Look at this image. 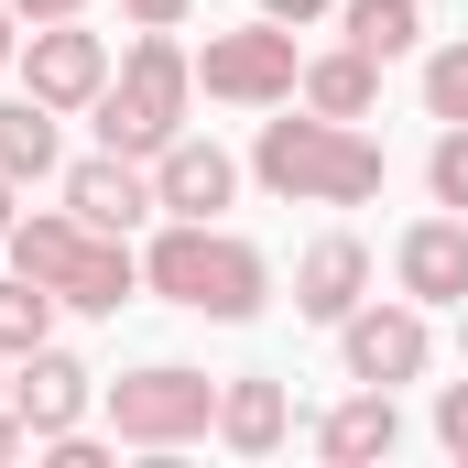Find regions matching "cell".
Masks as SVG:
<instances>
[{
    "label": "cell",
    "mask_w": 468,
    "mask_h": 468,
    "mask_svg": "<svg viewBox=\"0 0 468 468\" xmlns=\"http://www.w3.org/2000/svg\"><path fill=\"white\" fill-rule=\"evenodd\" d=\"M142 294H164L186 316H218V327H250L272 305V261L218 218H164L153 250H142Z\"/></svg>",
    "instance_id": "cell-1"
},
{
    "label": "cell",
    "mask_w": 468,
    "mask_h": 468,
    "mask_svg": "<svg viewBox=\"0 0 468 468\" xmlns=\"http://www.w3.org/2000/svg\"><path fill=\"white\" fill-rule=\"evenodd\" d=\"M11 272H33L66 316H120L131 294H142V261H131V239L120 229H88L77 207H33V218H11Z\"/></svg>",
    "instance_id": "cell-2"
},
{
    "label": "cell",
    "mask_w": 468,
    "mask_h": 468,
    "mask_svg": "<svg viewBox=\"0 0 468 468\" xmlns=\"http://www.w3.org/2000/svg\"><path fill=\"white\" fill-rule=\"evenodd\" d=\"M250 175L294 207H370L381 197V142L359 120H327V110H294V120H261L250 142Z\"/></svg>",
    "instance_id": "cell-3"
},
{
    "label": "cell",
    "mask_w": 468,
    "mask_h": 468,
    "mask_svg": "<svg viewBox=\"0 0 468 468\" xmlns=\"http://www.w3.org/2000/svg\"><path fill=\"white\" fill-rule=\"evenodd\" d=\"M186 99H197V55H186L175 33H142V44L120 55V77L99 88V142L131 153V164H153V153L186 131Z\"/></svg>",
    "instance_id": "cell-4"
},
{
    "label": "cell",
    "mask_w": 468,
    "mask_h": 468,
    "mask_svg": "<svg viewBox=\"0 0 468 468\" xmlns=\"http://www.w3.org/2000/svg\"><path fill=\"white\" fill-rule=\"evenodd\" d=\"M110 436H120V447H153V458L218 436V381L186 370V359H142V370H120V381H110Z\"/></svg>",
    "instance_id": "cell-5"
},
{
    "label": "cell",
    "mask_w": 468,
    "mask_h": 468,
    "mask_svg": "<svg viewBox=\"0 0 468 468\" xmlns=\"http://www.w3.org/2000/svg\"><path fill=\"white\" fill-rule=\"evenodd\" d=\"M294 77H305V55H294V22H272V11L239 33H207V55H197V88L229 110H294Z\"/></svg>",
    "instance_id": "cell-6"
},
{
    "label": "cell",
    "mask_w": 468,
    "mask_h": 468,
    "mask_svg": "<svg viewBox=\"0 0 468 468\" xmlns=\"http://www.w3.org/2000/svg\"><path fill=\"white\" fill-rule=\"evenodd\" d=\"M11 66H22V88H33L44 110H99V88H110V44L88 33V11H77V22H33V44H22Z\"/></svg>",
    "instance_id": "cell-7"
},
{
    "label": "cell",
    "mask_w": 468,
    "mask_h": 468,
    "mask_svg": "<svg viewBox=\"0 0 468 468\" xmlns=\"http://www.w3.org/2000/svg\"><path fill=\"white\" fill-rule=\"evenodd\" d=\"M425 349H436V338H425V305H414V294H392V305H349V316H338V359H349V381H381V392H392V381L425 370Z\"/></svg>",
    "instance_id": "cell-8"
},
{
    "label": "cell",
    "mask_w": 468,
    "mask_h": 468,
    "mask_svg": "<svg viewBox=\"0 0 468 468\" xmlns=\"http://www.w3.org/2000/svg\"><path fill=\"white\" fill-rule=\"evenodd\" d=\"M0 403H11V414L33 425V447H44V436H66V425H88V403H99V370H88V359H66L55 338H44V349H22V359H11V381H0Z\"/></svg>",
    "instance_id": "cell-9"
},
{
    "label": "cell",
    "mask_w": 468,
    "mask_h": 468,
    "mask_svg": "<svg viewBox=\"0 0 468 468\" xmlns=\"http://www.w3.org/2000/svg\"><path fill=\"white\" fill-rule=\"evenodd\" d=\"M66 207L88 218V229H142V218H164V197H153V164H131V153H88V164H66Z\"/></svg>",
    "instance_id": "cell-10"
},
{
    "label": "cell",
    "mask_w": 468,
    "mask_h": 468,
    "mask_svg": "<svg viewBox=\"0 0 468 468\" xmlns=\"http://www.w3.org/2000/svg\"><path fill=\"white\" fill-rule=\"evenodd\" d=\"M392 283L414 294V305H468V218H414V229L392 239Z\"/></svg>",
    "instance_id": "cell-11"
},
{
    "label": "cell",
    "mask_w": 468,
    "mask_h": 468,
    "mask_svg": "<svg viewBox=\"0 0 468 468\" xmlns=\"http://www.w3.org/2000/svg\"><path fill=\"white\" fill-rule=\"evenodd\" d=\"M153 197H164V218H218L239 197V164L218 142H197V131H175L164 153H153Z\"/></svg>",
    "instance_id": "cell-12"
},
{
    "label": "cell",
    "mask_w": 468,
    "mask_h": 468,
    "mask_svg": "<svg viewBox=\"0 0 468 468\" xmlns=\"http://www.w3.org/2000/svg\"><path fill=\"white\" fill-rule=\"evenodd\" d=\"M349 305H370V250L349 229H327L305 261H294V316H316V327H338Z\"/></svg>",
    "instance_id": "cell-13"
},
{
    "label": "cell",
    "mask_w": 468,
    "mask_h": 468,
    "mask_svg": "<svg viewBox=\"0 0 468 468\" xmlns=\"http://www.w3.org/2000/svg\"><path fill=\"white\" fill-rule=\"evenodd\" d=\"M283 436H294V392H283V381H261V370L218 381V447H239V458H272Z\"/></svg>",
    "instance_id": "cell-14"
},
{
    "label": "cell",
    "mask_w": 468,
    "mask_h": 468,
    "mask_svg": "<svg viewBox=\"0 0 468 468\" xmlns=\"http://www.w3.org/2000/svg\"><path fill=\"white\" fill-rule=\"evenodd\" d=\"M392 447H403V414H392L381 381H359L349 403L316 425V458H327V468H370V458H392Z\"/></svg>",
    "instance_id": "cell-15"
},
{
    "label": "cell",
    "mask_w": 468,
    "mask_h": 468,
    "mask_svg": "<svg viewBox=\"0 0 468 468\" xmlns=\"http://www.w3.org/2000/svg\"><path fill=\"white\" fill-rule=\"evenodd\" d=\"M294 99H305V110H327V120H370V99H381V55H359V44H338V55H305Z\"/></svg>",
    "instance_id": "cell-16"
},
{
    "label": "cell",
    "mask_w": 468,
    "mask_h": 468,
    "mask_svg": "<svg viewBox=\"0 0 468 468\" xmlns=\"http://www.w3.org/2000/svg\"><path fill=\"white\" fill-rule=\"evenodd\" d=\"M55 120H66V110H44L33 88L0 99V175H11V186H44V175L66 164V153H55Z\"/></svg>",
    "instance_id": "cell-17"
},
{
    "label": "cell",
    "mask_w": 468,
    "mask_h": 468,
    "mask_svg": "<svg viewBox=\"0 0 468 468\" xmlns=\"http://www.w3.org/2000/svg\"><path fill=\"white\" fill-rule=\"evenodd\" d=\"M338 33H349L359 55H381V66H392V55H414V44H425V11H414V0H349V11H338Z\"/></svg>",
    "instance_id": "cell-18"
},
{
    "label": "cell",
    "mask_w": 468,
    "mask_h": 468,
    "mask_svg": "<svg viewBox=\"0 0 468 468\" xmlns=\"http://www.w3.org/2000/svg\"><path fill=\"white\" fill-rule=\"evenodd\" d=\"M55 316H66V305H55V294H44L33 272H11V283H0V359L44 349V338H55Z\"/></svg>",
    "instance_id": "cell-19"
},
{
    "label": "cell",
    "mask_w": 468,
    "mask_h": 468,
    "mask_svg": "<svg viewBox=\"0 0 468 468\" xmlns=\"http://www.w3.org/2000/svg\"><path fill=\"white\" fill-rule=\"evenodd\" d=\"M425 186H436V207H458V218H468V120H447V131H436Z\"/></svg>",
    "instance_id": "cell-20"
},
{
    "label": "cell",
    "mask_w": 468,
    "mask_h": 468,
    "mask_svg": "<svg viewBox=\"0 0 468 468\" xmlns=\"http://www.w3.org/2000/svg\"><path fill=\"white\" fill-rule=\"evenodd\" d=\"M425 110H436V120H468V33L425 55Z\"/></svg>",
    "instance_id": "cell-21"
},
{
    "label": "cell",
    "mask_w": 468,
    "mask_h": 468,
    "mask_svg": "<svg viewBox=\"0 0 468 468\" xmlns=\"http://www.w3.org/2000/svg\"><path fill=\"white\" fill-rule=\"evenodd\" d=\"M436 436H447V458H468V381L436 392Z\"/></svg>",
    "instance_id": "cell-22"
},
{
    "label": "cell",
    "mask_w": 468,
    "mask_h": 468,
    "mask_svg": "<svg viewBox=\"0 0 468 468\" xmlns=\"http://www.w3.org/2000/svg\"><path fill=\"white\" fill-rule=\"evenodd\" d=\"M120 11H131L142 33H186V11H197V0H120Z\"/></svg>",
    "instance_id": "cell-23"
},
{
    "label": "cell",
    "mask_w": 468,
    "mask_h": 468,
    "mask_svg": "<svg viewBox=\"0 0 468 468\" xmlns=\"http://www.w3.org/2000/svg\"><path fill=\"white\" fill-rule=\"evenodd\" d=\"M11 11H22V22H77L88 0H11Z\"/></svg>",
    "instance_id": "cell-24"
},
{
    "label": "cell",
    "mask_w": 468,
    "mask_h": 468,
    "mask_svg": "<svg viewBox=\"0 0 468 468\" xmlns=\"http://www.w3.org/2000/svg\"><path fill=\"white\" fill-rule=\"evenodd\" d=\"M22 447H33V425H22V414L0 403V458H22Z\"/></svg>",
    "instance_id": "cell-25"
},
{
    "label": "cell",
    "mask_w": 468,
    "mask_h": 468,
    "mask_svg": "<svg viewBox=\"0 0 468 468\" xmlns=\"http://www.w3.org/2000/svg\"><path fill=\"white\" fill-rule=\"evenodd\" d=\"M261 11H272V22H316L327 0H261Z\"/></svg>",
    "instance_id": "cell-26"
},
{
    "label": "cell",
    "mask_w": 468,
    "mask_h": 468,
    "mask_svg": "<svg viewBox=\"0 0 468 468\" xmlns=\"http://www.w3.org/2000/svg\"><path fill=\"white\" fill-rule=\"evenodd\" d=\"M11 55H22V11L0 0V66H11Z\"/></svg>",
    "instance_id": "cell-27"
},
{
    "label": "cell",
    "mask_w": 468,
    "mask_h": 468,
    "mask_svg": "<svg viewBox=\"0 0 468 468\" xmlns=\"http://www.w3.org/2000/svg\"><path fill=\"white\" fill-rule=\"evenodd\" d=\"M11 218H22V186H11V175H0V239H11Z\"/></svg>",
    "instance_id": "cell-28"
},
{
    "label": "cell",
    "mask_w": 468,
    "mask_h": 468,
    "mask_svg": "<svg viewBox=\"0 0 468 468\" xmlns=\"http://www.w3.org/2000/svg\"><path fill=\"white\" fill-rule=\"evenodd\" d=\"M458 316H468V305H458Z\"/></svg>",
    "instance_id": "cell-29"
}]
</instances>
